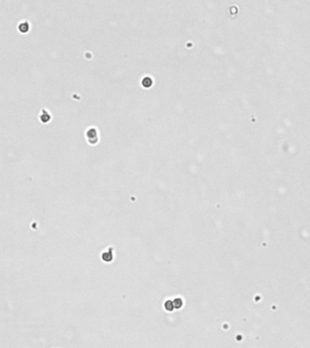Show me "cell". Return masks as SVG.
<instances>
[{
  "instance_id": "cell-1",
  "label": "cell",
  "mask_w": 310,
  "mask_h": 348,
  "mask_svg": "<svg viewBox=\"0 0 310 348\" xmlns=\"http://www.w3.org/2000/svg\"><path fill=\"white\" fill-rule=\"evenodd\" d=\"M28 29H29V24L26 23V22H23L22 24L19 25V30H20L21 32H23V33L27 32Z\"/></svg>"
}]
</instances>
